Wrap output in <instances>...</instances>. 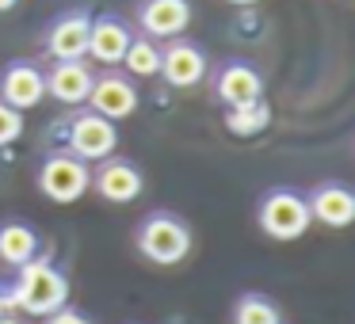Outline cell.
I'll list each match as a JSON object with an SVG mask.
<instances>
[{
    "mask_svg": "<svg viewBox=\"0 0 355 324\" xmlns=\"http://www.w3.org/2000/svg\"><path fill=\"white\" fill-rule=\"evenodd\" d=\"M42 77H46L50 100H58L62 107H85L96 73L88 69L85 57H73V62H54L50 69H42Z\"/></svg>",
    "mask_w": 355,
    "mask_h": 324,
    "instance_id": "cell-12",
    "label": "cell"
},
{
    "mask_svg": "<svg viewBox=\"0 0 355 324\" xmlns=\"http://www.w3.org/2000/svg\"><path fill=\"white\" fill-rule=\"evenodd\" d=\"M225 4H237V8H248V4H260V0H225Z\"/></svg>",
    "mask_w": 355,
    "mask_h": 324,
    "instance_id": "cell-26",
    "label": "cell"
},
{
    "mask_svg": "<svg viewBox=\"0 0 355 324\" xmlns=\"http://www.w3.org/2000/svg\"><path fill=\"white\" fill-rule=\"evenodd\" d=\"M35 183H39L42 199L58 202V206H69V202L85 199L92 191V164L73 156L69 149H54V153L42 156Z\"/></svg>",
    "mask_w": 355,
    "mask_h": 324,
    "instance_id": "cell-3",
    "label": "cell"
},
{
    "mask_svg": "<svg viewBox=\"0 0 355 324\" xmlns=\"http://www.w3.org/2000/svg\"><path fill=\"white\" fill-rule=\"evenodd\" d=\"M309 202V217L321 222L324 229H347L355 222V191L340 179H324L306 195Z\"/></svg>",
    "mask_w": 355,
    "mask_h": 324,
    "instance_id": "cell-13",
    "label": "cell"
},
{
    "mask_svg": "<svg viewBox=\"0 0 355 324\" xmlns=\"http://www.w3.org/2000/svg\"><path fill=\"white\" fill-rule=\"evenodd\" d=\"M134 244H138V252L146 255L149 263H157V267H176V263H184L187 255H191V225L184 222L180 214H172V210H153V214L141 217L138 233H134Z\"/></svg>",
    "mask_w": 355,
    "mask_h": 324,
    "instance_id": "cell-2",
    "label": "cell"
},
{
    "mask_svg": "<svg viewBox=\"0 0 355 324\" xmlns=\"http://www.w3.org/2000/svg\"><path fill=\"white\" fill-rule=\"evenodd\" d=\"M42 252V237L35 225L27 222H4L0 225V263L8 267H24L27 260Z\"/></svg>",
    "mask_w": 355,
    "mask_h": 324,
    "instance_id": "cell-16",
    "label": "cell"
},
{
    "mask_svg": "<svg viewBox=\"0 0 355 324\" xmlns=\"http://www.w3.org/2000/svg\"><path fill=\"white\" fill-rule=\"evenodd\" d=\"M256 225H260L271 240L306 237V229L313 225L306 195L294 191V187H271V191H263L260 206H256Z\"/></svg>",
    "mask_w": 355,
    "mask_h": 324,
    "instance_id": "cell-4",
    "label": "cell"
},
{
    "mask_svg": "<svg viewBox=\"0 0 355 324\" xmlns=\"http://www.w3.org/2000/svg\"><path fill=\"white\" fill-rule=\"evenodd\" d=\"M207 69H210L207 50H202L199 42L184 39V35H180V39H168V46H161V73H157V77H161L168 88L202 84Z\"/></svg>",
    "mask_w": 355,
    "mask_h": 324,
    "instance_id": "cell-7",
    "label": "cell"
},
{
    "mask_svg": "<svg viewBox=\"0 0 355 324\" xmlns=\"http://www.w3.org/2000/svg\"><path fill=\"white\" fill-rule=\"evenodd\" d=\"M271 126V107L268 100H252V103H241V107H225V130L233 138H256Z\"/></svg>",
    "mask_w": 355,
    "mask_h": 324,
    "instance_id": "cell-17",
    "label": "cell"
},
{
    "mask_svg": "<svg viewBox=\"0 0 355 324\" xmlns=\"http://www.w3.org/2000/svg\"><path fill=\"white\" fill-rule=\"evenodd\" d=\"M85 107H92L96 115L111 118V123H123V118H130L138 111V88H134V80L126 73L107 69L92 80V92H88Z\"/></svg>",
    "mask_w": 355,
    "mask_h": 324,
    "instance_id": "cell-9",
    "label": "cell"
},
{
    "mask_svg": "<svg viewBox=\"0 0 355 324\" xmlns=\"http://www.w3.org/2000/svg\"><path fill=\"white\" fill-rule=\"evenodd\" d=\"M237 39H260L263 35V19L256 16V4H248V8H241V24H237Z\"/></svg>",
    "mask_w": 355,
    "mask_h": 324,
    "instance_id": "cell-21",
    "label": "cell"
},
{
    "mask_svg": "<svg viewBox=\"0 0 355 324\" xmlns=\"http://www.w3.org/2000/svg\"><path fill=\"white\" fill-rule=\"evenodd\" d=\"M42 324H92V316L80 313V309H73L69 301H65L62 309H54L50 316H42Z\"/></svg>",
    "mask_w": 355,
    "mask_h": 324,
    "instance_id": "cell-22",
    "label": "cell"
},
{
    "mask_svg": "<svg viewBox=\"0 0 355 324\" xmlns=\"http://www.w3.org/2000/svg\"><path fill=\"white\" fill-rule=\"evenodd\" d=\"M0 324H27V321H19V313H4V316H0Z\"/></svg>",
    "mask_w": 355,
    "mask_h": 324,
    "instance_id": "cell-24",
    "label": "cell"
},
{
    "mask_svg": "<svg viewBox=\"0 0 355 324\" xmlns=\"http://www.w3.org/2000/svg\"><path fill=\"white\" fill-rule=\"evenodd\" d=\"M119 145V130L111 118L96 115L92 107H77L62 118V149H69L73 156L96 164L103 156H111Z\"/></svg>",
    "mask_w": 355,
    "mask_h": 324,
    "instance_id": "cell-5",
    "label": "cell"
},
{
    "mask_svg": "<svg viewBox=\"0 0 355 324\" xmlns=\"http://www.w3.org/2000/svg\"><path fill=\"white\" fill-rule=\"evenodd\" d=\"M233 324H283V313L268 294H241L233 305Z\"/></svg>",
    "mask_w": 355,
    "mask_h": 324,
    "instance_id": "cell-19",
    "label": "cell"
},
{
    "mask_svg": "<svg viewBox=\"0 0 355 324\" xmlns=\"http://www.w3.org/2000/svg\"><path fill=\"white\" fill-rule=\"evenodd\" d=\"M88 27H92V12L88 8H69V12H62V16H54L50 27H46V35H42L46 57L50 62H73V57H85Z\"/></svg>",
    "mask_w": 355,
    "mask_h": 324,
    "instance_id": "cell-8",
    "label": "cell"
},
{
    "mask_svg": "<svg viewBox=\"0 0 355 324\" xmlns=\"http://www.w3.org/2000/svg\"><path fill=\"white\" fill-rule=\"evenodd\" d=\"M138 27L146 39H180L191 27V0H141Z\"/></svg>",
    "mask_w": 355,
    "mask_h": 324,
    "instance_id": "cell-14",
    "label": "cell"
},
{
    "mask_svg": "<svg viewBox=\"0 0 355 324\" xmlns=\"http://www.w3.org/2000/svg\"><path fill=\"white\" fill-rule=\"evenodd\" d=\"M0 100L16 111H31L46 100V77L35 62H8L0 73Z\"/></svg>",
    "mask_w": 355,
    "mask_h": 324,
    "instance_id": "cell-15",
    "label": "cell"
},
{
    "mask_svg": "<svg viewBox=\"0 0 355 324\" xmlns=\"http://www.w3.org/2000/svg\"><path fill=\"white\" fill-rule=\"evenodd\" d=\"M130 39H134V27L126 24L123 16H115V12H100V16H92V27H88L85 57L100 62L103 69H119V62H123Z\"/></svg>",
    "mask_w": 355,
    "mask_h": 324,
    "instance_id": "cell-10",
    "label": "cell"
},
{
    "mask_svg": "<svg viewBox=\"0 0 355 324\" xmlns=\"http://www.w3.org/2000/svg\"><path fill=\"white\" fill-rule=\"evenodd\" d=\"M92 191L100 195L103 202L126 206V202L141 199V191H146V176H141V168L134 161L111 153V156H103V161H96V168H92Z\"/></svg>",
    "mask_w": 355,
    "mask_h": 324,
    "instance_id": "cell-6",
    "label": "cell"
},
{
    "mask_svg": "<svg viewBox=\"0 0 355 324\" xmlns=\"http://www.w3.org/2000/svg\"><path fill=\"white\" fill-rule=\"evenodd\" d=\"M119 65L126 69L130 80H149V77L161 73V46H157L153 39H146V35H134Z\"/></svg>",
    "mask_w": 355,
    "mask_h": 324,
    "instance_id": "cell-18",
    "label": "cell"
},
{
    "mask_svg": "<svg viewBox=\"0 0 355 324\" xmlns=\"http://www.w3.org/2000/svg\"><path fill=\"white\" fill-rule=\"evenodd\" d=\"M4 313H16V309H12V294H8V286H0V316Z\"/></svg>",
    "mask_w": 355,
    "mask_h": 324,
    "instance_id": "cell-23",
    "label": "cell"
},
{
    "mask_svg": "<svg viewBox=\"0 0 355 324\" xmlns=\"http://www.w3.org/2000/svg\"><path fill=\"white\" fill-rule=\"evenodd\" d=\"M16 271H19L16 282L8 286L12 309H19L27 316H50L54 309H62L69 301V275L50 260V252H39Z\"/></svg>",
    "mask_w": 355,
    "mask_h": 324,
    "instance_id": "cell-1",
    "label": "cell"
},
{
    "mask_svg": "<svg viewBox=\"0 0 355 324\" xmlns=\"http://www.w3.org/2000/svg\"><path fill=\"white\" fill-rule=\"evenodd\" d=\"M214 96L222 107H241V103L263 100V77L252 62H241V57H230V62L218 65L214 73Z\"/></svg>",
    "mask_w": 355,
    "mask_h": 324,
    "instance_id": "cell-11",
    "label": "cell"
},
{
    "mask_svg": "<svg viewBox=\"0 0 355 324\" xmlns=\"http://www.w3.org/2000/svg\"><path fill=\"white\" fill-rule=\"evenodd\" d=\"M16 4H19V0H0V16H4V12H12Z\"/></svg>",
    "mask_w": 355,
    "mask_h": 324,
    "instance_id": "cell-25",
    "label": "cell"
},
{
    "mask_svg": "<svg viewBox=\"0 0 355 324\" xmlns=\"http://www.w3.org/2000/svg\"><path fill=\"white\" fill-rule=\"evenodd\" d=\"M19 134H24V111L8 107V103L0 100V149L19 141Z\"/></svg>",
    "mask_w": 355,
    "mask_h": 324,
    "instance_id": "cell-20",
    "label": "cell"
}]
</instances>
